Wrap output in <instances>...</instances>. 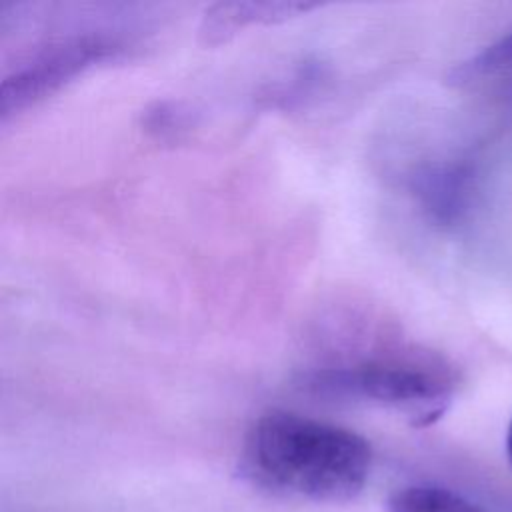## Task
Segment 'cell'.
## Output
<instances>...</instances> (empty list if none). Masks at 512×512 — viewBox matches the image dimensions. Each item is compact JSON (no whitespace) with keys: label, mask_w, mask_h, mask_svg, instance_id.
I'll return each mask as SVG.
<instances>
[{"label":"cell","mask_w":512,"mask_h":512,"mask_svg":"<svg viewBox=\"0 0 512 512\" xmlns=\"http://www.w3.org/2000/svg\"><path fill=\"white\" fill-rule=\"evenodd\" d=\"M242 468L260 486L312 502H350L366 486L372 448L354 430L286 410L254 420Z\"/></svg>","instance_id":"6da1fadb"},{"label":"cell","mask_w":512,"mask_h":512,"mask_svg":"<svg viewBox=\"0 0 512 512\" xmlns=\"http://www.w3.org/2000/svg\"><path fill=\"white\" fill-rule=\"evenodd\" d=\"M314 8L312 4H280V2H230L212 6L200 28L206 42L216 44L238 32L246 24L272 22L276 18H286L296 12H306Z\"/></svg>","instance_id":"5b68a950"},{"label":"cell","mask_w":512,"mask_h":512,"mask_svg":"<svg viewBox=\"0 0 512 512\" xmlns=\"http://www.w3.org/2000/svg\"><path fill=\"white\" fill-rule=\"evenodd\" d=\"M414 194L434 222L452 226L460 222L470 208L474 170L466 162L430 166L414 178Z\"/></svg>","instance_id":"277c9868"},{"label":"cell","mask_w":512,"mask_h":512,"mask_svg":"<svg viewBox=\"0 0 512 512\" xmlns=\"http://www.w3.org/2000/svg\"><path fill=\"white\" fill-rule=\"evenodd\" d=\"M122 52L116 38L102 34H84L50 46L36 60L10 74L0 88V114L6 120L10 114L24 110L36 100L52 94L82 70L110 60Z\"/></svg>","instance_id":"3957f363"},{"label":"cell","mask_w":512,"mask_h":512,"mask_svg":"<svg viewBox=\"0 0 512 512\" xmlns=\"http://www.w3.org/2000/svg\"><path fill=\"white\" fill-rule=\"evenodd\" d=\"M388 512H486L464 496L440 486H404L388 496Z\"/></svg>","instance_id":"8992f818"},{"label":"cell","mask_w":512,"mask_h":512,"mask_svg":"<svg viewBox=\"0 0 512 512\" xmlns=\"http://www.w3.org/2000/svg\"><path fill=\"white\" fill-rule=\"evenodd\" d=\"M300 384L318 398L398 410L414 426H428L438 420L454 392V376L442 362L404 354L320 368L308 372Z\"/></svg>","instance_id":"7a4b0ae2"},{"label":"cell","mask_w":512,"mask_h":512,"mask_svg":"<svg viewBox=\"0 0 512 512\" xmlns=\"http://www.w3.org/2000/svg\"><path fill=\"white\" fill-rule=\"evenodd\" d=\"M512 68V32L488 44L472 60L458 68V78H472L482 74H494L500 70Z\"/></svg>","instance_id":"52a82bcc"},{"label":"cell","mask_w":512,"mask_h":512,"mask_svg":"<svg viewBox=\"0 0 512 512\" xmlns=\"http://www.w3.org/2000/svg\"><path fill=\"white\" fill-rule=\"evenodd\" d=\"M506 458H508V462L512 466V420H510L508 430H506Z\"/></svg>","instance_id":"ba28073f"}]
</instances>
